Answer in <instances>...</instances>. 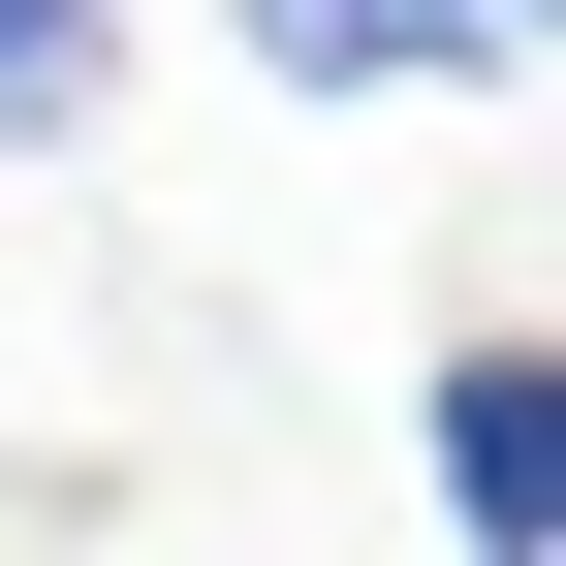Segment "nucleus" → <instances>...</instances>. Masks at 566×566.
<instances>
[{
  "label": "nucleus",
  "mask_w": 566,
  "mask_h": 566,
  "mask_svg": "<svg viewBox=\"0 0 566 566\" xmlns=\"http://www.w3.org/2000/svg\"><path fill=\"white\" fill-rule=\"evenodd\" d=\"M221 32L283 63V95H535L566 0H221Z\"/></svg>",
  "instance_id": "f03ea898"
},
{
  "label": "nucleus",
  "mask_w": 566,
  "mask_h": 566,
  "mask_svg": "<svg viewBox=\"0 0 566 566\" xmlns=\"http://www.w3.org/2000/svg\"><path fill=\"white\" fill-rule=\"evenodd\" d=\"M409 441H441V566H566V346L535 315H472L409 378Z\"/></svg>",
  "instance_id": "f257e3e1"
},
{
  "label": "nucleus",
  "mask_w": 566,
  "mask_h": 566,
  "mask_svg": "<svg viewBox=\"0 0 566 566\" xmlns=\"http://www.w3.org/2000/svg\"><path fill=\"white\" fill-rule=\"evenodd\" d=\"M95 63H126V0H0V158H95Z\"/></svg>",
  "instance_id": "7ed1b4c3"
}]
</instances>
